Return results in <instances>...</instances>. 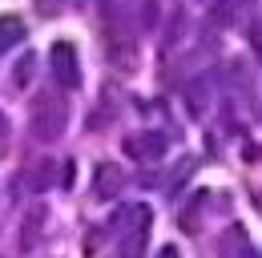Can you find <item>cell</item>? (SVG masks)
Returning a JSON list of instances; mask_svg holds the SVG:
<instances>
[{
  "mask_svg": "<svg viewBox=\"0 0 262 258\" xmlns=\"http://www.w3.org/2000/svg\"><path fill=\"white\" fill-rule=\"evenodd\" d=\"M121 186H125V169L113 165V161H101L97 174H93V193H97L101 202H109L113 193H121Z\"/></svg>",
  "mask_w": 262,
  "mask_h": 258,
  "instance_id": "obj_4",
  "label": "cell"
},
{
  "mask_svg": "<svg viewBox=\"0 0 262 258\" xmlns=\"http://www.w3.org/2000/svg\"><path fill=\"white\" fill-rule=\"evenodd\" d=\"M145 242H149V226L145 230H129L125 242H121V258H141L145 254Z\"/></svg>",
  "mask_w": 262,
  "mask_h": 258,
  "instance_id": "obj_10",
  "label": "cell"
},
{
  "mask_svg": "<svg viewBox=\"0 0 262 258\" xmlns=\"http://www.w3.org/2000/svg\"><path fill=\"white\" fill-rule=\"evenodd\" d=\"M154 16H158V4H154V0H149V4H145V8H141V20H149V29H154Z\"/></svg>",
  "mask_w": 262,
  "mask_h": 258,
  "instance_id": "obj_11",
  "label": "cell"
},
{
  "mask_svg": "<svg viewBox=\"0 0 262 258\" xmlns=\"http://www.w3.org/2000/svg\"><path fill=\"white\" fill-rule=\"evenodd\" d=\"M158 258H182V254H178V246H162V250H158Z\"/></svg>",
  "mask_w": 262,
  "mask_h": 258,
  "instance_id": "obj_12",
  "label": "cell"
},
{
  "mask_svg": "<svg viewBox=\"0 0 262 258\" xmlns=\"http://www.w3.org/2000/svg\"><path fill=\"white\" fill-rule=\"evenodd\" d=\"M53 178H57V169H53V161L45 158V161H36L33 169H29L25 186H29V190H49V186H53Z\"/></svg>",
  "mask_w": 262,
  "mask_h": 258,
  "instance_id": "obj_8",
  "label": "cell"
},
{
  "mask_svg": "<svg viewBox=\"0 0 262 258\" xmlns=\"http://www.w3.org/2000/svg\"><path fill=\"white\" fill-rule=\"evenodd\" d=\"M29 129H33L36 141H57L69 129V105L61 93H40L33 101V113H29Z\"/></svg>",
  "mask_w": 262,
  "mask_h": 258,
  "instance_id": "obj_1",
  "label": "cell"
},
{
  "mask_svg": "<svg viewBox=\"0 0 262 258\" xmlns=\"http://www.w3.org/2000/svg\"><path fill=\"white\" fill-rule=\"evenodd\" d=\"M165 149H169V141H165V133H158V129H145V133L125 137V154L137 158V161H162Z\"/></svg>",
  "mask_w": 262,
  "mask_h": 258,
  "instance_id": "obj_3",
  "label": "cell"
},
{
  "mask_svg": "<svg viewBox=\"0 0 262 258\" xmlns=\"http://www.w3.org/2000/svg\"><path fill=\"white\" fill-rule=\"evenodd\" d=\"M25 20L20 16H0V53H8V49H16L20 40H25Z\"/></svg>",
  "mask_w": 262,
  "mask_h": 258,
  "instance_id": "obj_7",
  "label": "cell"
},
{
  "mask_svg": "<svg viewBox=\"0 0 262 258\" xmlns=\"http://www.w3.org/2000/svg\"><path fill=\"white\" fill-rule=\"evenodd\" d=\"M33 73H36V53H20V61L12 69V85L16 89H29L33 85Z\"/></svg>",
  "mask_w": 262,
  "mask_h": 258,
  "instance_id": "obj_9",
  "label": "cell"
},
{
  "mask_svg": "<svg viewBox=\"0 0 262 258\" xmlns=\"http://www.w3.org/2000/svg\"><path fill=\"white\" fill-rule=\"evenodd\" d=\"M49 73H53L57 89H77L81 85V57H77V49L69 40H57L49 49Z\"/></svg>",
  "mask_w": 262,
  "mask_h": 258,
  "instance_id": "obj_2",
  "label": "cell"
},
{
  "mask_svg": "<svg viewBox=\"0 0 262 258\" xmlns=\"http://www.w3.org/2000/svg\"><path fill=\"white\" fill-rule=\"evenodd\" d=\"M109 61L117 69H133L137 64V40L125 32H109Z\"/></svg>",
  "mask_w": 262,
  "mask_h": 258,
  "instance_id": "obj_6",
  "label": "cell"
},
{
  "mask_svg": "<svg viewBox=\"0 0 262 258\" xmlns=\"http://www.w3.org/2000/svg\"><path fill=\"white\" fill-rule=\"evenodd\" d=\"M4 133H8V117L0 113V137H4Z\"/></svg>",
  "mask_w": 262,
  "mask_h": 258,
  "instance_id": "obj_13",
  "label": "cell"
},
{
  "mask_svg": "<svg viewBox=\"0 0 262 258\" xmlns=\"http://www.w3.org/2000/svg\"><path fill=\"white\" fill-rule=\"evenodd\" d=\"M45 222H49V214H45L40 206H33V210L25 214V222H20V250H25V254L40 246V234H45Z\"/></svg>",
  "mask_w": 262,
  "mask_h": 258,
  "instance_id": "obj_5",
  "label": "cell"
}]
</instances>
